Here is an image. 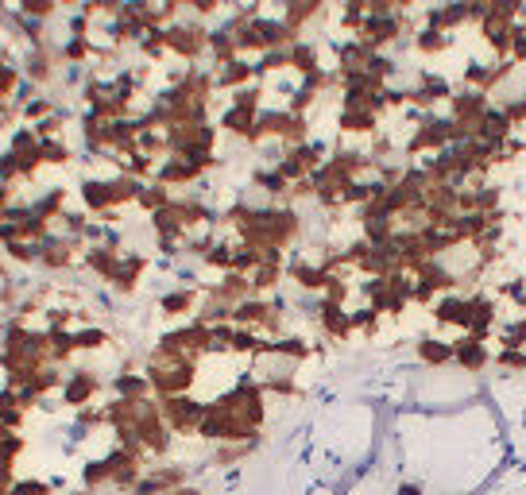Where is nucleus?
Segmentation results:
<instances>
[{
    "label": "nucleus",
    "mask_w": 526,
    "mask_h": 495,
    "mask_svg": "<svg viewBox=\"0 0 526 495\" xmlns=\"http://www.w3.org/2000/svg\"><path fill=\"white\" fill-rule=\"evenodd\" d=\"M12 8L20 12V16H28V20H55L62 8H59V0H12Z\"/></svg>",
    "instance_id": "nucleus-23"
},
{
    "label": "nucleus",
    "mask_w": 526,
    "mask_h": 495,
    "mask_svg": "<svg viewBox=\"0 0 526 495\" xmlns=\"http://www.w3.org/2000/svg\"><path fill=\"white\" fill-rule=\"evenodd\" d=\"M492 360H496L492 341L472 337V333H457V337H453V368H457V372H465V376H484V372L492 368Z\"/></svg>",
    "instance_id": "nucleus-4"
},
{
    "label": "nucleus",
    "mask_w": 526,
    "mask_h": 495,
    "mask_svg": "<svg viewBox=\"0 0 526 495\" xmlns=\"http://www.w3.org/2000/svg\"><path fill=\"white\" fill-rule=\"evenodd\" d=\"M0 256H4L8 263H16V267H39V244L20 240V244H8V248H0Z\"/></svg>",
    "instance_id": "nucleus-25"
},
{
    "label": "nucleus",
    "mask_w": 526,
    "mask_h": 495,
    "mask_svg": "<svg viewBox=\"0 0 526 495\" xmlns=\"http://www.w3.org/2000/svg\"><path fill=\"white\" fill-rule=\"evenodd\" d=\"M399 4L395 0H368V16H395Z\"/></svg>",
    "instance_id": "nucleus-27"
},
{
    "label": "nucleus",
    "mask_w": 526,
    "mask_h": 495,
    "mask_svg": "<svg viewBox=\"0 0 526 495\" xmlns=\"http://www.w3.org/2000/svg\"><path fill=\"white\" fill-rule=\"evenodd\" d=\"M213 78H217V93H233V89L256 86L260 74H256V59H233L225 66H213Z\"/></svg>",
    "instance_id": "nucleus-13"
},
{
    "label": "nucleus",
    "mask_w": 526,
    "mask_h": 495,
    "mask_svg": "<svg viewBox=\"0 0 526 495\" xmlns=\"http://www.w3.org/2000/svg\"><path fill=\"white\" fill-rule=\"evenodd\" d=\"M476 35H480L484 51L492 55V62L511 59V39H515V24H511V20H503V16H496V12H488L484 24L476 28Z\"/></svg>",
    "instance_id": "nucleus-10"
},
{
    "label": "nucleus",
    "mask_w": 526,
    "mask_h": 495,
    "mask_svg": "<svg viewBox=\"0 0 526 495\" xmlns=\"http://www.w3.org/2000/svg\"><path fill=\"white\" fill-rule=\"evenodd\" d=\"M267 437H256V441H225V445H209V457H205V468H217V472H229L240 461H248L256 449H260Z\"/></svg>",
    "instance_id": "nucleus-14"
},
{
    "label": "nucleus",
    "mask_w": 526,
    "mask_h": 495,
    "mask_svg": "<svg viewBox=\"0 0 526 495\" xmlns=\"http://www.w3.org/2000/svg\"><path fill=\"white\" fill-rule=\"evenodd\" d=\"M267 4H271V12L283 16V24L294 28L298 35H306L314 24H322L325 16H329V8H333V0H267Z\"/></svg>",
    "instance_id": "nucleus-5"
},
{
    "label": "nucleus",
    "mask_w": 526,
    "mask_h": 495,
    "mask_svg": "<svg viewBox=\"0 0 526 495\" xmlns=\"http://www.w3.org/2000/svg\"><path fill=\"white\" fill-rule=\"evenodd\" d=\"M395 495H426V488H422L418 480H399V484H395Z\"/></svg>",
    "instance_id": "nucleus-28"
},
{
    "label": "nucleus",
    "mask_w": 526,
    "mask_h": 495,
    "mask_svg": "<svg viewBox=\"0 0 526 495\" xmlns=\"http://www.w3.org/2000/svg\"><path fill=\"white\" fill-rule=\"evenodd\" d=\"M492 368H499V372H515V376H526V349H496Z\"/></svg>",
    "instance_id": "nucleus-26"
},
{
    "label": "nucleus",
    "mask_w": 526,
    "mask_h": 495,
    "mask_svg": "<svg viewBox=\"0 0 526 495\" xmlns=\"http://www.w3.org/2000/svg\"><path fill=\"white\" fill-rule=\"evenodd\" d=\"M151 252H136V248H128L124 256H120V267L117 275H113V283H109V291L117 294V298H136L140 287H144V279L151 275Z\"/></svg>",
    "instance_id": "nucleus-6"
},
{
    "label": "nucleus",
    "mask_w": 526,
    "mask_h": 495,
    "mask_svg": "<svg viewBox=\"0 0 526 495\" xmlns=\"http://www.w3.org/2000/svg\"><path fill=\"white\" fill-rule=\"evenodd\" d=\"M314 329L322 333V341H329V345H349L352 337H356L349 306H337V302H325V298H322V306H318Z\"/></svg>",
    "instance_id": "nucleus-9"
},
{
    "label": "nucleus",
    "mask_w": 526,
    "mask_h": 495,
    "mask_svg": "<svg viewBox=\"0 0 526 495\" xmlns=\"http://www.w3.org/2000/svg\"><path fill=\"white\" fill-rule=\"evenodd\" d=\"M163 495H205V488L190 480V484H182V488H171V492H163Z\"/></svg>",
    "instance_id": "nucleus-29"
},
{
    "label": "nucleus",
    "mask_w": 526,
    "mask_h": 495,
    "mask_svg": "<svg viewBox=\"0 0 526 495\" xmlns=\"http://www.w3.org/2000/svg\"><path fill=\"white\" fill-rule=\"evenodd\" d=\"M167 51L175 62H186V66H198V62L209 59V24L190 16V20H175L167 24Z\"/></svg>",
    "instance_id": "nucleus-1"
},
{
    "label": "nucleus",
    "mask_w": 526,
    "mask_h": 495,
    "mask_svg": "<svg viewBox=\"0 0 526 495\" xmlns=\"http://www.w3.org/2000/svg\"><path fill=\"white\" fill-rule=\"evenodd\" d=\"M383 314L380 310H372V306H352V329H356V337H364V341H376L383 333Z\"/></svg>",
    "instance_id": "nucleus-22"
},
{
    "label": "nucleus",
    "mask_w": 526,
    "mask_h": 495,
    "mask_svg": "<svg viewBox=\"0 0 526 495\" xmlns=\"http://www.w3.org/2000/svg\"><path fill=\"white\" fill-rule=\"evenodd\" d=\"M205 407L209 399H198V395H171V399H159V410H163V422L171 426V434L178 441H198V426L205 418Z\"/></svg>",
    "instance_id": "nucleus-3"
},
{
    "label": "nucleus",
    "mask_w": 526,
    "mask_h": 495,
    "mask_svg": "<svg viewBox=\"0 0 526 495\" xmlns=\"http://www.w3.org/2000/svg\"><path fill=\"white\" fill-rule=\"evenodd\" d=\"M453 47H457V35L438 31V28H418V35L410 39V51H414L418 59H430V62H438L441 55H449Z\"/></svg>",
    "instance_id": "nucleus-17"
},
{
    "label": "nucleus",
    "mask_w": 526,
    "mask_h": 495,
    "mask_svg": "<svg viewBox=\"0 0 526 495\" xmlns=\"http://www.w3.org/2000/svg\"><path fill=\"white\" fill-rule=\"evenodd\" d=\"M78 205L86 209L89 217H101V213H109V209H117L113 205V186H109V175H82L78 178Z\"/></svg>",
    "instance_id": "nucleus-11"
},
{
    "label": "nucleus",
    "mask_w": 526,
    "mask_h": 495,
    "mask_svg": "<svg viewBox=\"0 0 526 495\" xmlns=\"http://www.w3.org/2000/svg\"><path fill=\"white\" fill-rule=\"evenodd\" d=\"M465 310H468L465 291H457V294H441L426 314H430V321H434L438 329H453V333H461V329H465Z\"/></svg>",
    "instance_id": "nucleus-16"
},
{
    "label": "nucleus",
    "mask_w": 526,
    "mask_h": 495,
    "mask_svg": "<svg viewBox=\"0 0 526 495\" xmlns=\"http://www.w3.org/2000/svg\"><path fill=\"white\" fill-rule=\"evenodd\" d=\"M66 495H105V492H89V488H70Z\"/></svg>",
    "instance_id": "nucleus-30"
},
{
    "label": "nucleus",
    "mask_w": 526,
    "mask_h": 495,
    "mask_svg": "<svg viewBox=\"0 0 526 495\" xmlns=\"http://www.w3.org/2000/svg\"><path fill=\"white\" fill-rule=\"evenodd\" d=\"M515 136V124L507 120V113L499 109V105H492L488 113H484V120L476 124V140H484V144H507Z\"/></svg>",
    "instance_id": "nucleus-18"
},
{
    "label": "nucleus",
    "mask_w": 526,
    "mask_h": 495,
    "mask_svg": "<svg viewBox=\"0 0 526 495\" xmlns=\"http://www.w3.org/2000/svg\"><path fill=\"white\" fill-rule=\"evenodd\" d=\"M414 360L426 368V372H441L453 364V341L438 337V333H418L414 337Z\"/></svg>",
    "instance_id": "nucleus-12"
},
{
    "label": "nucleus",
    "mask_w": 526,
    "mask_h": 495,
    "mask_svg": "<svg viewBox=\"0 0 526 495\" xmlns=\"http://www.w3.org/2000/svg\"><path fill=\"white\" fill-rule=\"evenodd\" d=\"M109 345H113V333H109V325H101V321L74 329V349H78V356H97V352H105Z\"/></svg>",
    "instance_id": "nucleus-19"
},
{
    "label": "nucleus",
    "mask_w": 526,
    "mask_h": 495,
    "mask_svg": "<svg viewBox=\"0 0 526 495\" xmlns=\"http://www.w3.org/2000/svg\"><path fill=\"white\" fill-rule=\"evenodd\" d=\"M109 395L113 399H151V379L144 376V368H124L120 364L117 372L109 376Z\"/></svg>",
    "instance_id": "nucleus-15"
},
{
    "label": "nucleus",
    "mask_w": 526,
    "mask_h": 495,
    "mask_svg": "<svg viewBox=\"0 0 526 495\" xmlns=\"http://www.w3.org/2000/svg\"><path fill=\"white\" fill-rule=\"evenodd\" d=\"M175 202V190L171 186H163V182H144V190H140V198H136V209L151 217V213H159L163 205Z\"/></svg>",
    "instance_id": "nucleus-21"
},
{
    "label": "nucleus",
    "mask_w": 526,
    "mask_h": 495,
    "mask_svg": "<svg viewBox=\"0 0 526 495\" xmlns=\"http://www.w3.org/2000/svg\"><path fill=\"white\" fill-rule=\"evenodd\" d=\"M488 70H492V59H468L465 66H461V78H457V86L484 89V86H488Z\"/></svg>",
    "instance_id": "nucleus-24"
},
{
    "label": "nucleus",
    "mask_w": 526,
    "mask_h": 495,
    "mask_svg": "<svg viewBox=\"0 0 526 495\" xmlns=\"http://www.w3.org/2000/svg\"><path fill=\"white\" fill-rule=\"evenodd\" d=\"M39 159H43V167L51 171V167H74L78 163V151H74V144L70 140H43L39 144Z\"/></svg>",
    "instance_id": "nucleus-20"
},
{
    "label": "nucleus",
    "mask_w": 526,
    "mask_h": 495,
    "mask_svg": "<svg viewBox=\"0 0 526 495\" xmlns=\"http://www.w3.org/2000/svg\"><path fill=\"white\" fill-rule=\"evenodd\" d=\"M105 391H109V379L97 376V368H89V364H74V368L66 372V383H62V391H59V403H62V410H82V407H93Z\"/></svg>",
    "instance_id": "nucleus-2"
},
{
    "label": "nucleus",
    "mask_w": 526,
    "mask_h": 495,
    "mask_svg": "<svg viewBox=\"0 0 526 495\" xmlns=\"http://www.w3.org/2000/svg\"><path fill=\"white\" fill-rule=\"evenodd\" d=\"M202 294L198 287H167L155 298V314L163 321H190L202 306Z\"/></svg>",
    "instance_id": "nucleus-8"
},
{
    "label": "nucleus",
    "mask_w": 526,
    "mask_h": 495,
    "mask_svg": "<svg viewBox=\"0 0 526 495\" xmlns=\"http://www.w3.org/2000/svg\"><path fill=\"white\" fill-rule=\"evenodd\" d=\"M492 105H496V101H492V93L457 86V93H453V97H449V105H445V113L457 120V124H468V128L476 132V124L484 120V113H488Z\"/></svg>",
    "instance_id": "nucleus-7"
}]
</instances>
